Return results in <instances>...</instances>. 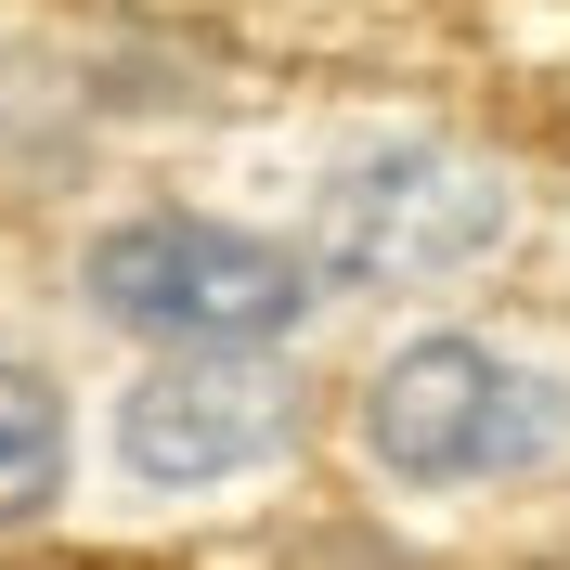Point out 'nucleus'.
Wrapping results in <instances>:
<instances>
[{
  "mask_svg": "<svg viewBox=\"0 0 570 570\" xmlns=\"http://www.w3.org/2000/svg\"><path fill=\"white\" fill-rule=\"evenodd\" d=\"M91 312L105 324H142V337H181V351H259L312 312V259L259 247L234 220H117L91 247Z\"/></svg>",
  "mask_w": 570,
  "mask_h": 570,
  "instance_id": "obj_1",
  "label": "nucleus"
},
{
  "mask_svg": "<svg viewBox=\"0 0 570 570\" xmlns=\"http://www.w3.org/2000/svg\"><path fill=\"white\" fill-rule=\"evenodd\" d=\"M558 376H532V363H505L493 337H415V351H390V376L363 390V441H376V466H402V480H505V466H544L558 454Z\"/></svg>",
  "mask_w": 570,
  "mask_h": 570,
  "instance_id": "obj_2",
  "label": "nucleus"
},
{
  "mask_svg": "<svg viewBox=\"0 0 570 570\" xmlns=\"http://www.w3.org/2000/svg\"><path fill=\"white\" fill-rule=\"evenodd\" d=\"M505 247V181L454 142H376L312 195V259L337 285H441Z\"/></svg>",
  "mask_w": 570,
  "mask_h": 570,
  "instance_id": "obj_3",
  "label": "nucleus"
},
{
  "mask_svg": "<svg viewBox=\"0 0 570 570\" xmlns=\"http://www.w3.org/2000/svg\"><path fill=\"white\" fill-rule=\"evenodd\" d=\"M285 428H298V390H285L273 363H169V376H142L130 402H117V454H130V480H169V493H195V480H234V466L285 454Z\"/></svg>",
  "mask_w": 570,
  "mask_h": 570,
  "instance_id": "obj_4",
  "label": "nucleus"
},
{
  "mask_svg": "<svg viewBox=\"0 0 570 570\" xmlns=\"http://www.w3.org/2000/svg\"><path fill=\"white\" fill-rule=\"evenodd\" d=\"M66 493V402L27 363H0V519H39Z\"/></svg>",
  "mask_w": 570,
  "mask_h": 570,
  "instance_id": "obj_5",
  "label": "nucleus"
},
{
  "mask_svg": "<svg viewBox=\"0 0 570 570\" xmlns=\"http://www.w3.org/2000/svg\"><path fill=\"white\" fill-rule=\"evenodd\" d=\"M544 570H570V558H544Z\"/></svg>",
  "mask_w": 570,
  "mask_h": 570,
  "instance_id": "obj_6",
  "label": "nucleus"
}]
</instances>
